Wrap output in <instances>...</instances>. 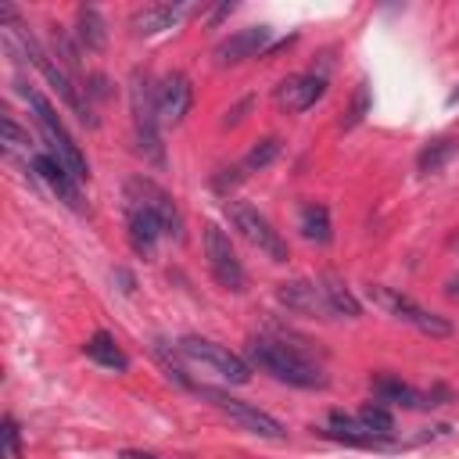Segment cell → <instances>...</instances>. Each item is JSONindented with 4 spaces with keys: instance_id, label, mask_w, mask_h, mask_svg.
Segmentation results:
<instances>
[{
    "instance_id": "cell-1",
    "label": "cell",
    "mask_w": 459,
    "mask_h": 459,
    "mask_svg": "<svg viewBox=\"0 0 459 459\" xmlns=\"http://www.w3.org/2000/svg\"><path fill=\"white\" fill-rule=\"evenodd\" d=\"M247 359L265 369L269 377L290 384V387H326V377L316 362H308L294 344L273 341V337H251L247 341Z\"/></svg>"
},
{
    "instance_id": "cell-2",
    "label": "cell",
    "mask_w": 459,
    "mask_h": 459,
    "mask_svg": "<svg viewBox=\"0 0 459 459\" xmlns=\"http://www.w3.org/2000/svg\"><path fill=\"white\" fill-rule=\"evenodd\" d=\"M22 97L29 100V108H32V118H36V126H39V133H43V140H47V151L82 183L86 176H90V165H86V154L79 151V143L72 140V133L65 129V122L57 118V111L50 108V100L39 93V90H29V86H22Z\"/></svg>"
},
{
    "instance_id": "cell-3",
    "label": "cell",
    "mask_w": 459,
    "mask_h": 459,
    "mask_svg": "<svg viewBox=\"0 0 459 459\" xmlns=\"http://www.w3.org/2000/svg\"><path fill=\"white\" fill-rule=\"evenodd\" d=\"M129 111H133V133H136V147L161 165V140H158V90L151 86V79L143 72H133V86H129Z\"/></svg>"
},
{
    "instance_id": "cell-4",
    "label": "cell",
    "mask_w": 459,
    "mask_h": 459,
    "mask_svg": "<svg viewBox=\"0 0 459 459\" xmlns=\"http://www.w3.org/2000/svg\"><path fill=\"white\" fill-rule=\"evenodd\" d=\"M126 204L143 208L147 215H154V219L161 222L165 237L183 240V215H179L172 194L161 190L154 179H147V176H129V179H126Z\"/></svg>"
},
{
    "instance_id": "cell-5",
    "label": "cell",
    "mask_w": 459,
    "mask_h": 459,
    "mask_svg": "<svg viewBox=\"0 0 459 459\" xmlns=\"http://www.w3.org/2000/svg\"><path fill=\"white\" fill-rule=\"evenodd\" d=\"M369 301H373V305H380L387 316H394V319H402V323L416 326V330H420V333H427V337H448V333H452V323H448L445 316H437V312H430V308L416 305L409 294H398V290H391V287L373 283V287H369Z\"/></svg>"
},
{
    "instance_id": "cell-6",
    "label": "cell",
    "mask_w": 459,
    "mask_h": 459,
    "mask_svg": "<svg viewBox=\"0 0 459 459\" xmlns=\"http://www.w3.org/2000/svg\"><path fill=\"white\" fill-rule=\"evenodd\" d=\"M226 215H230V222L240 230V237L247 240V244H255L262 255H269L273 262H287V240L273 230V222L255 208V204H247V201H230L226 204Z\"/></svg>"
},
{
    "instance_id": "cell-7",
    "label": "cell",
    "mask_w": 459,
    "mask_h": 459,
    "mask_svg": "<svg viewBox=\"0 0 459 459\" xmlns=\"http://www.w3.org/2000/svg\"><path fill=\"white\" fill-rule=\"evenodd\" d=\"M179 355L190 359V362L208 366L212 373H219V377L230 380V384H247V380H251V366H247L240 355H233L230 348L215 344V341H204V337H183V341H179Z\"/></svg>"
},
{
    "instance_id": "cell-8",
    "label": "cell",
    "mask_w": 459,
    "mask_h": 459,
    "mask_svg": "<svg viewBox=\"0 0 459 459\" xmlns=\"http://www.w3.org/2000/svg\"><path fill=\"white\" fill-rule=\"evenodd\" d=\"M201 394H204V398H212V405H215L219 412H226L233 423H240L244 430H251V434H258V437H269V441H283V437H287L283 423H280L276 416H269V412L255 409L251 402L233 398V394H226V391H212V387H201Z\"/></svg>"
},
{
    "instance_id": "cell-9",
    "label": "cell",
    "mask_w": 459,
    "mask_h": 459,
    "mask_svg": "<svg viewBox=\"0 0 459 459\" xmlns=\"http://www.w3.org/2000/svg\"><path fill=\"white\" fill-rule=\"evenodd\" d=\"M204 258H208V269H212V276H215L219 287H226V290H244V280H247V276H244V265H240V258H237L230 237H226L215 222L204 226Z\"/></svg>"
},
{
    "instance_id": "cell-10",
    "label": "cell",
    "mask_w": 459,
    "mask_h": 459,
    "mask_svg": "<svg viewBox=\"0 0 459 459\" xmlns=\"http://www.w3.org/2000/svg\"><path fill=\"white\" fill-rule=\"evenodd\" d=\"M32 172L50 186V194H57V201H65L68 208H82V194H79V179L47 151V154H32Z\"/></svg>"
},
{
    "instance_id": "cell-11",
    "label": "cell",
    "mask_w": 459,
    "mask_h": 459,
    "mask_svg": "<svg viewBox=\"0 0 459 459\" xmlns=\"http://www.w3.org/2000/svg\"><path fill=\"white\" fill-rule=\"evenodd\" d=\"M273 29L269 25H247V29H237L233 36H226L219 47H215V65H237V61H247L255 54L265 50Z\"/></svg>"
},
{
    "instance_id": "cell-12",
    "label": "cell",
    "mask_w": 459,
    "mask_h": 459,
    "mask_svg": "<svg viewBox=\"0 0 459 459\" xmlns=\"http://www.w3.org/2000/svg\"><path fill=\"white\" fill-rule=\"evenodd\" d=\"M326 93V79L323 75H287L280 86H276V104L283 111H308L319 97Z\"/></svg>"
},
{
    "instance_id": "cell-13",
    "label": "cell",
    "mask_w": 459,
    "mask_h": 459,
    "mask_svg": "<svg viewBox=\"0 0 459 459\" xmlns=\"http://www.w3.org/2000/svg\"><path fill=\"white\" fill-rule=\"evenodd\" d=\"M276 294H280V301L287 308H294L301 316H319V319H330L333 316V308L326 305V294H323L319 280L316 283L312 280H290V283H280Z\"/></svg>"
},
{
    "instance_id": "cell-14",
    "label": "cell",
    "mask_w": 459,
    "mask_h": 459,
    "mask_svg": "<svg viewBox=\"0 0 459 459\" xmlns=\"http://www.w3.org/2000/svg\"><path fill=\"white\" fill-rule=\"evenodd\" d=\"M194 100V86L183 72H169L158 86V118L161 122H183V115L190 111Z\"/></svg>"
},
{
    "instance_id": "cell-15",
    "label": "cell",
    "mask_w": 459,
    "mask_h": 459,
    "mask_svg": "<svg viewBox=\"0 0 459 459\" xmlns=\"http://www.w3.org/2000/svg\"><path fill=\"white\" fill-rule=\"evenodd\" d=\"M179 18H183V4H147V7L133 11L129 29H133L136 36H154V32L172 29Z\"/></svg>"
},
{
    "instance_id": "cell-16",
    "label": "cell",
    "mask_w": 459,
    "mask_h": 459,
    "mask_svg": "<svg viewBox=\"0 0 459 459\" xmlns=\"http://www.w3.org/2000/svg\"><path fill=\"white\" fill-rule=\"evenodd\" d=\"M126 226H129V244H133V251H136V255H143V258H151V255H154L158 237L165 233V230H161V222H158L154 215H147L143 208L126 204Z\"/></svg>"
},
{
    "instance_id": "cell-17",
    "label": "cell",
    "mask_w": 459,
    "mask_h": 459,
    "mask_svg": "<svg viewBox=\"0 0 459 459\" xmlns=\"http://www.w3.org/2000/svg\"><path fill=\"white\" fill-rule=\"evenodd\" d=\"M373 394H377V402H380V405H402V409H420V405H427V402H423V394H420L416 387L402 384V380H398V377H391V373L373 377Z\"/></svg>"
},
{
    "instance_id": "cell-18",
    "label": "cell",
    "mask_w": 459,
    "mask_h": 459,
    "mask_svg": "<svg viewBox=\"0 0 459 459\" xmlns=\"http://www.w3.org/2000/svg\"><path fill=\"white\" fill-rule=\"evenodd\" d=\"M323 434H326V437H333V441H344V445H359V448H377V445H387L384 437L369 434V430L359 423V416L351 420V416H344V412H330V427H326Z\"/></svg>"
},
{
    "instance_id": "cell-19",
    "label": "cell",
    "mask_w": 459,
    "mask_h": 459,
    "mask_svg": "<svg viewBox=\"0 0 459 459\" xmlns=\"http://www.w3.org/2000/svg\"><path fill=\"white\" fill-rule=\"evenodd\" d=\"M82 348H86V355H90L97 366H104V369H115V373H126V369H129L126 351H122V348L115 344V337L104 333V330H97Z\"/></svg>"
},
{
    "instance_id": "cell-20",
    "label": "cell",
    "mask_w": 459,
    "mask_h": 459,
    "mask_svg": "<svg viewBox=\"0 0 459 459\" xmlns=\"http://www.w3.org/2000/svg\"><path fill=\"white\" fill-rule=\"evenodd\" d=\"M455 154H459V140H455V136H437V140H430V143L420 147V154H416V169H420L423 176L441 172Z\"/></svg>"
},
{
    "instance_id": "cell-21",
    "label": "cell",
    "mask_w": 459,
    "mask_h": 459,
    "mask_svg": "<svg viewBox=\"0 0 459 459\" xmlns=\"http://www.w3.org/2000/svg\"><path fill=\"white\" fill-rule=\"evenodd\" d=\"M319 287H323L326 305L333 308V316H348V319H355V316L362 312L359 301H355V294L344 287V280H341L337 273H323V276H319Z\"/></svg>"
},
{
    "instance_id": "cell-22",
    "label": "cell",
    "mask_w": 459,
    "mask_h": 459,
    "mask_svg": "<svg viewBox=\"0 0 459 459\" xmlns=\"http://www.w3.org/2000/svg\"><path fill=\"white\" fill-rule=\"evenodd\" d=\"M298 226H301V233H305V240H312V244H330V237H333V230H330V212H326V204H316V201L301 204Z\"/></svg>"
},
{
    "instance_id": "cell-23",
    "label": "cell",
    "mask_w": 459,
    "mask_h": 459,
    "mask_svg": "<svg viewBox=\"0 0 459 459\" xmlns=\"http://www.w3.org/2000/svg\"><path fill=\"white\" fill-rule=\"evenodd\" d=\"M75 36L86 50H104L108 43V29H104V18L93 11V7H79L75 11Z\"/></svg>"
},
{
    "instance_id": "cell-24",
    "label": "cell",
    "mask_w": 459,
    "mask_h": 459,
    "mask_svg": "<svg viewBox=\"0 0 459 459\" xmlns=\"http://www.w3.org/2000/svg\"><path fill=\"white\" fill-rule=\"evenodd\" d=\"M359 423H362L369 434H377V437L391 441V430H394V416H391V409H387V405H380V402H366V405L359 409Z\"/></svg>"
},
{
    "instance_id": "cell-25",
    "label": "cell",
    "mask_w": 459,
    "mask_h": 459,
    "mask_svg": "<svg viewBox=\"0 0 459 459\" xmlns=\"http://www.w3.org/2000/svg\"><path fill=\"white\" fill-rule=\"evenodd\" d=\"M276 154H280V140H276V136H265V140H258V143L247 151L244 169H265V165H269Z\"/></svg>"
},
{
    "instance_id": "cell-26",
    "label": "cell",
    "mask_w": 459,
    "mask_h": 459,
    "mask_svg": "<svg viewBox=\"0 0 459 459\" xmlns=\"http://www.w3.org/2000/svg\"><path fill=\"white\" fill-rule=\"evenodd\" d=\"M0 122H4V140H0V143H4V151H7V154L22 151V147L29 151V133L14 122V115H11V111H4V118H0Z\"/></svg>"
},
{
    "instance_id": "cell-27",
    "label": "cell",
    "mask_w": 459,
    "mask_h": 459,
    "mask_svg": "<svg viewBox=\"0 0 459 459\" xmlns=\"http://www.w3.org/2000/svg\"><path fill=\"white\" fill-rule=\"evenodd\" d=\"M0 459H22V434H18V423L11 416H4V427H0Z\"/></svg>"
},
{
    "instance_id": "cell-28",
    "label": "cell",
    "mask_w": 459,
    "mask_h": 459,
    "mask_svg": "<svg viewBox=\"0 0 459 459\" xmlns=\"http://www.w3.org/2000/svg\"><path fill=\"white\" fill-rule=\"evenodd\" d=\"M366 111H369V82L362 79V82L355 86V97H351V108H348V118H344V129H351V126H359V122L366 118Z\"/></svg>"
},
{
    "instance_id": "cell-29",
    "label": "cell",
    "mask_w": 459,
    "mask_h": 459,
    "mask_svg": "<svg viewBox=\"0 0 459 459\" xmlns=\"http://www.w3.org/2000/svg\"><path fill=\"white\" fill-rule=\"evenodd\" d=\"M445 298H448V301H459V273H452V276L445 280Z\"/></svg>"
},
{
    "instance_id": "cell-30",
    "label": "cell",
    "mask_w": 459,
    "mask_h": 459,
    "mask_svg": "<svg viewBox=\"0 0 459 459\" xmlns=\"http://www.w3.org/2000/svg\"><path fill=\"white\" fill-rule=\"evenodd\" d=\"M118 459H158V455L140 452V448H122V452H118Z\"/></svg>"
},
{
    "instance_id": "cell-31",
    "label": "cell",
    "mask_w": 459,
    "mask_h": 459,
    "mask_svg": "<svg viewBox=\"0 0 459 459\" xmlns=\"http://www.w3.org/2000/svg\"><path fill=\"white\" fill-rule=\"evenodd\" d=\"M448 104H459V86H455V90L448 93Z\"/></svg>"
}]
</instances>
